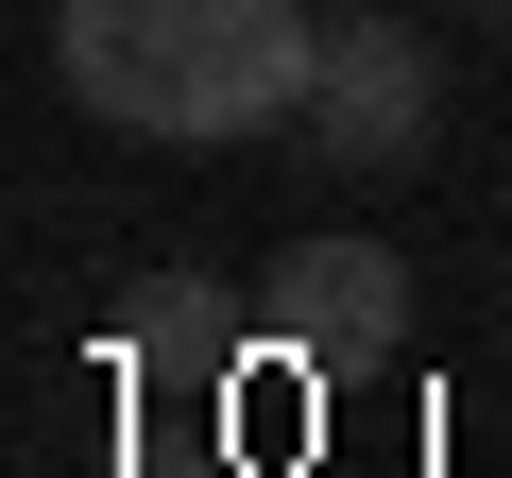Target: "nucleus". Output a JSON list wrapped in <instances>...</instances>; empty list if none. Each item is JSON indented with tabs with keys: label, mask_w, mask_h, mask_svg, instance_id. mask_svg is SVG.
Segmentation results:
<instances>
[{
	"label": "nucleus",
	"mask_w": 512,
	"mask_h": 478,
	"mask_svg": "<svg viewBox=\"0 0 512 478\" xmlns=\"http://www.w3.org/2000/svg\"><path fill=\"white\" fill-rule=\"evenodd\" d=\"M52 69L86 120L154 154H239V137H291L325 18L308 0H52Z\"/></svg>",
	"instance_id": "nucleus-1"
},
{
	"label": "nucleus",
	"mask_w": 512,
	"mask_h": 478,
	"mask_svg": "<svg viewBox=\"0 0 512 478\" xmlns=\"http://www.w3.org/2000/svg\"><path fill=\"white\" fill-rule=\"evenodd\" d=\"M427 137H444V52H427L410 18H325V69H308V103H291V154L393 188V171H427Z\"/></svg>",
	"instance_id": "nucleus-2"
},
{
	"label": "nucleus",
	"mask_w": 512,
	"mask_h": 478,
	"mask_svg": "<svg viewBox=\"0 0 512 478\" xmlns=\"http://www.w3.org/2000/svg\"><path fill=\"white\" fill-rule=\"evenodd\" d=\"M256 325H274L291 359H325V376H342V359H393V342H410V257L325 222V239H291V257L256 274Z\"/></svg>",
	"instance_id": "nucleus-3"
},
{
	"label": "nucleus",
	"mask_w": 512,
	"mask_h": 478,
	"mask_svg": "<svg viewBox=\"0 0 512 478\" xmlns=\"http://www.w3.org/2000/svg\"><path fill=\"white\" fill-rule=\"evenodd\" d=\"M478 18H495V35H512V0H478Z\"/></svg>",
	"instance_id": "nucleus-4"
}]
</instances>
